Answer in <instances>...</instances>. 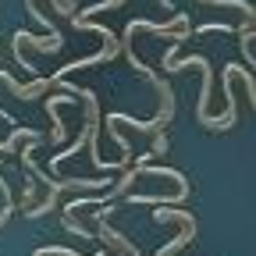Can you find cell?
Masks as SVG:
<instances>
[{
  "instance_id": "obj_1",
  "label": "cell",
  "mask_w": 256,
  "mask_h": 256,
  "mask_svg": "<svg viewBox=\"0 0 256 256\" xmlns=\"http://www.w3.org/2000/svg\"><path fill=\"white\" fill-rule=\"evenodd\" d=\"M160 68L164 72H188V68H200L203 75V96H200V107H196V121L203 128H210V92H214V68H210V60L206 57H160Z\"/></svg>"
},
{
  "instance_id": "obj_2",
  "label": "cell",
  "mask_w": 256,
  "mask_h": 256,
  "mask_svg": "<svg viewBox=\"0 0 256 256\" xmlns=\"http://www.w3.org/2000/svg\"><path fill=\"white\" fill-rule=\"evenodd\" d=\"M22 46H32V50H40V54H57V50H60V32H54V36L46 40V36H32V32L18 28L11 50H22Z\"/></svg>"
},
{
  "instance_id": "obj_3",
  "label": "cell",
  "mask_w": 256,
  "mask_h": 256,
  "mask_svg": "<svg viewBox=\"0 0 256 256\" xmlns=\"http://www.w3.org/2000/svg\"><path fill=\"white\" fill-rule=\"evenodd\" d=\"M200 4H214V8H228V11H238V14H246L249 22H256V11H252V4H249V0H200Z\"/></svg>"
},
{
  "instance_id": "obj_4",
  "label": "cell",
  "mask_w": 256,
  "mask_h": 256,
  "mask_svg": "<svg viewBox=\"0 0 256 256\" xmlns=\"http://www.w3.org/2000/svg\"><path fill=\"white\" fill-rule=\"evenodd\" d=\"M32 256H82L75 249H64V246H46V249H36ZM96 256H104V252H96Z\"/></svg>"
},
{
  "instance_id": "obj_5",
  "label": "cell",
  "mask_w": 256,
  "mask_h": 256,
  "mask_svg": "<svg viewBox=\"0 0 256 256\" xmlns=\"http://www.w3.org/2000/svg\"><path fill=\"white\" fill-rule=\"evenodd\" d=\"M124 0H104V4H92V8H86L82 14H100V11H114V8H121Z\"/></svg>"
}]
</instances>
